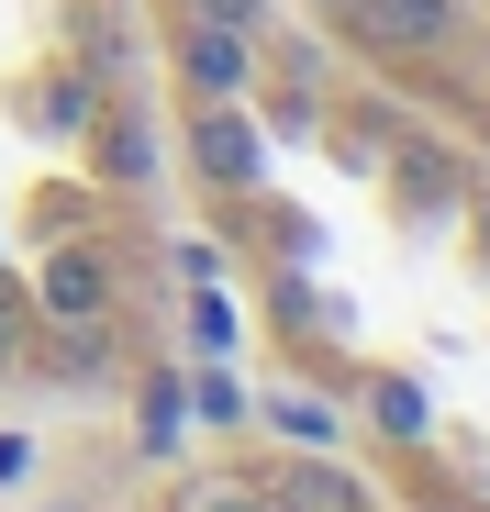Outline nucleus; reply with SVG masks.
I'll return each instance as SVG.
<instances>
[{"label": "nucleus", "mask_w": 490, "mask_h": 512, "mask_svg": "<svg viewBox=\"0 0 490 512\" xmlns=\"http://www.w3.org/2000/svg\"><path fill=\"white\" fill-rule=\"evenodd\" d=\"M479 256H490V190H479Z\"/></svg>", "instance_id": "nucleus-15"}, {"label": "nucleus", "mask_w": 490, "mask_h": 512, "mask_svg": "<svg viewBox=\"0 0 490 512\" xmlns=\"http://www.w3.org/2000/svg\"><path fill=\"white\" fill-rule=\"evenodd\" d=\"M268 423H279L290 446H335V435H346V423H335V401H312V390H279V401H268Z\"/></svg>", "instance_id": "nucleus-6"}, {"label": "nucleus", "mask_w": 490, "mask_h": 512, "mask_svg": "<svg viewBox=\"0 0 490 512\" xmlns=\"http://www.w3.org/2000/svg\"><path fill=\"white\" fill-rule=\"evenodd\" d=\"M101 167L112 179H156V134L145 123H101Z\"/></svg>", "instance_id": "nucleus-7"}, {"label": "nucleus", "mask_w": 490, "mask_h": 512, "mask_svg": "<svg viewBox=\"0 0 490 512\" xmlns=\"http://www.w3.org/2000/svg\"><path fill=\"white\" fill-rule=\"evenodd\" d=\"M201 179H212V190H257V179H268L257 123H245L234 101H212V112H201Z\"/></svg>", "instance_id": "nucleus-1"}, {"label": "nucleus", "mask_w": 490, "mask_h": 512, "mask_svg": "<svg viewBox=\"0 0 490 512\" xmlns=\"http://www.w3.org/2000/svg\"><path fill=\"white\" fill-rule=\"evenodd\" d=\"M12 357H23V290L0 279V368H12Z\"/></svg>", "instance_id": "nucleus-13"}, {"label": "nucleus", "mask_w": 490, "mask_h": 512, "mask_svg": "<svg viewBox=\"0 0 490 512\" xmlns=\"http://www.w3.org/2000/svg\"><path fill=\"white\" fill-rule=\"evenodd\" d=\"M201 23H234V34H257V0H190Z\"/></svg>", "instance_id": "nucleus-14"}, {"label": "nucleus", "mask_w": 490, "mask_h": 512, "mask_svg": "<svg viewBox=\"0 0 490 512\" xmlns=\"http://www.w3.org/2000/svg\"><path fill=\"white\" fill-rule=\"evenodd\" d=\"M179 412H190L179 379H156V390H145V446H179Z\"/></svg>", "instance_id": "nucleus-10"}, {"label": "nucleus", "mask_w": 490, "mask_h": 512, "mask_svg": "<svg viewBox=\"0 0 490 512\" xmlns=\"http://www.w3.org/2000/svg\"><path fill=\"white\" fill-rule=\"evenodd\" d=\"M101 301H112V268H101L90 245H56L45 256V312L56 323H101Z\"/></svg>", "instance_id": "nucleus-3"}, {"label": "nucleus", "mask_w": 490, "mask_h": 512, "mask_svg": "<svg viewBox=\"0 0 490 512\" xmlns=\"http://www.w3.org/2000/svg\"><path fill=\"white\" fill-rule=\"evenodd\" d=\"M379 435H401V446H413V435H435V423H424V390H413V379H379Z\"/></svg>", "instance_id": "nucleus-8"}, {"label": "nucleus", "mask_w": 490, "mask_h": 512, "mask_svg": "<svg viewBox=\"0 0 490 512\" xmlns=\"http://www.w3.org/2000/svg\"><path fill=\"white\" fill-rule=\"evenodd\" d=\"M0 279H12V268H0Z\"/></svg>", "instance_id": "nucleus-16"}, {"label": "nucleus", "mask_w": 490, "mask_h": 512, "mask_svg": "<svg viewBox=\"0 0 490 512\" xmlns=\"http://www.w3.org/2000/svg\"><path fill=\"white\" fill-rule=\"evenodd\" d=\"M179 279H190V290H212V279H223V245H201V234H190V245H179Z\"/></svg>", "instance_id": "nucleus-11"}, {"label": "nucleus", "mask_w": 490, "mask_h": 512, "mask_svg": "<svg viewBox=\"0 0 490 512\" xmlns=\"http://www.w3.org/2000/svg\"><path fill=\"white\" fill-rule=\"evenodd\" d=\"M346 12H357L368 45H413V56L457 34V0H346Z\"/></svg>", "instance_id": "nucleus-2"}, {"label": "nucleus", "mask_w": 490, "mask_h": 512, "mask_svg": "<svg viewBox=\"0 0 490 512\" xmlns=\"http://www.w3.org/2000/svg\"><path fill=\"white\" fill-rule=\"evenodd\" d=\"M268 512H357V490H346V468H323V446H301V468L279 479Z\"/></svg>", "instance_id": "nucleus-5"}, {"label": "nucleus", "mask_w": 490, "mask_h": 512, "mask_svg": "<svg viewBox=\"0 0 490 512\" xmlns=\"http://www.w3.org/2000/svg\"><path fill=\"white\" fill-rule=\"evenodd\" d=\"M179 56H190V90H201V101H234L245 78H257V67H245V34H234V23H201V12H190V45H179Z\"/></svg>", "instance_id": "nucleus-4"}, {"label": "nucleus", "mask_w": 490, "mask_h": 512, "mask_svg": "<svg viewBox=\"0 0 490 512\" xmlns=\"http://www.w3.org/2000/svg\"><path fill=\"white\" fill-rule=\"evenodd\" d=\"M179 512H268V490H190Z\"/></svg>", "instance_id": "nucleus-12"}, {"label": "nucleus", "mask_w": 490, "mask_h": 512, "mask_svg": "<svg viewBox=\"0 0 490 512\" xmlns=\"http://www.w3.org/2000/svg\"><path fill=\"white\" fill-rule=\"evenodd\" d=\"M190 334H201V357H234V312L212 290H190Z\"/></svg>", "instance_id": "nucleus-9"}]
</instances>
